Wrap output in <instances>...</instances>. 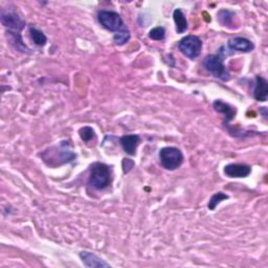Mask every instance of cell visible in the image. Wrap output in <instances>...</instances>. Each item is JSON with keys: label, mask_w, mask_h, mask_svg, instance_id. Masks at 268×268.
Segmentation results:
<instances>
[{"label": "cell", "mask_w": 268, "mask_h": 268, "mask_svg": "<svg viewBox=\"0 0 268 268\" xmlns=\"http://www.w3.org/2000/svg\"><path fill=\"white\" fill-rule=\"evenodd\" d=\"M173 19L175 22V27H176V32L178 34H183L188 30V21L185 16V14L180 10L176 9L173 12Z\"/></svg>", "instance_id": "obj_14"}, {"label": "cell", "mask_w": 268, "mask_h": 268, "mask_svg": "<svg viewBox=\"0 0 268 268\" xmlns=\"http://www.w3.org/2000/svg\"><path fill=\"white\" fill-rule=\"evenodd\" d=\"M253 96L259 102H266L268 96V83L266 79L261 76L256 77L255 89H253Z\"/></svg>", "instance_id": "obj_13"}, {"label": "cell", "mask_w": 268, "mask_h": 268, "mask_svg": "<svg viewBox=\"0 0 268 268\" xmlns=\"http://www.w3.org/2000/svg\"><path fill=\"white\" fill-rule=\"evenodd\" d=\"M111 169L103 163H94L90 167L89 185L95 190H104L111 182Z\"/></svg>", "instance_id": "obj_2"}, {"label": "cell", "mask_w": 268, "mask_h": 268, "mask_svg": "<svg viewBox=\"0 0 268 268\" xmlns=\"http://www.w3.org/2000/svg\"><path fill=\"white\" fill-rule=\"evenodd\" d=\"M218 20L223 26H230L233 24L234 19H235V13L229 10H221L218 13Z\"/></svg>", "instance_id": "obj_16"}, {"label": "cell", "mask_w": 268, "mask_h": 268, "mask_svg": "<svg viewBox=\"0 0 268 268\" xmlns=\"http://www.w3.org/2000/svg\"><path fill=\"white\" fill-rule=\"evenodd\" d=\"M134 167V162L129 159V158H125L123 160V169H124V173H128L131 169Z\"/></svg>", "instance_id": "obj_21"}, {"label": "cell", "mask_w": 268, "mask_h": 268, "mask_svg": "<svg viewBox=\"0 0 268 268\" xmlns=\"http://www.w3.org/2000/svg\"><path fill=\"white\" fill-rule=\"evenodd\" d=\"M202 66L217 79L222 81H229L231 79L229 70L223 64V59L218 55H207L202 61Z\"/></svg>", "instance_id": "obj_3"}, {"label": "cell", "mask_w": 268, "mask_h": 268, "mask_svg": "<svg viewBox=\"0 0 268 268\" xmlns=\"http://www.w3.org/2000/svg\"><path fill=\"white\" fill-rule=\"evenodd\" d=\"M97 20L105 30L115 34L121 31L125 26L122 17L114 11H100L97 13Z\"/></svg>", "instance_id": "obj_6"}, {"label": "cell", "mask_w": 268, "mask_h": 268, "mask_svg": "<svg viewBox=\"0 0 268 268\" xmlns=\"http://www.w3.org/2000/svg\"><path fill=\"white\" fill-rule=\"evenodd\" d=\"M129 39H130V32L128 30V27H127L126 25L123 27L121 31L116 33L114 36V42L117 45L126 44L127 42L129 41Z\"/></svg>", "instance_id": "obj_17"}, {"label": "cell", "mask_w": 268, "mask_h": 268, "mask_svg": "<svg viewBox=\"0 0 268 268\" xmlns=\"http://www.w3.org/2000/svg\"><path fill=\"white\" fill-rule=\"evenodd\" d=\"M159 160L167 170H176L183 163V154L176 147H165L159 151Z\"/></svg>", "instance_id": "obj_4"}, {"label": "cell", "mask_w": 268, "mask_h": 268, "mask_svg": "<svg viewBox=\"0 0 268 268\" xmlns=\"http://www.w3.org/2000/svg\"><path fill=\"white\" fill-rule=\"evenodd\" d=\"M179 50L191 60L198 58L202 50V41L199 37L189 35L182 38L178 43Z\"/></svg>", "instance_id": "obj_5"}, {"label": "cell", "mask_w": 268, "mask_h": 268, "mask_svg": "<svg viewBox=\"0 0 268 268\" xmlns=\"http://www.w3.org/2000/svg\"><path fill=\"white\" fill-rule=\"evenodd\" d=\"M228 46L232 50H237L241 52H250L255 48L252 42L244 37H235L229 40Z\"/></svg>", "instance_id": "obj_10"}, {"label": "cell", "mask_w": 268, "mask_h": 268, "mask_svg": "<svg viewBox=\"0 0 268 268\" xmlns=\"http://www.w3.org/2000/svg\"><path fill=\"white\" fill-rule=\"evenodd\" d=\"M0 20L4 26L9 29L8 32H12L15 34H20V32L24 29L25 21L18 15L15 11H7L3 10L0 14Z\"/></svg>", "instance_id": "obj_7"}, {"label": "cell", "mask_w": 268, "mask_h": 268, "mask_svg": "<svg viewBox=\"0 0 268 268\" xmlns=\"http://www.w3.org/2000/svg\"><path fill=\"white\" fill-rule=\"evenodd\" d=\"M30 34H31V37L34 41V43L38 46H44L46 44L47 42V38L46 36L43 34V32L39 31L38 29H36V27H33V26H30Z\"/></svg>", "instance_id": "obj_15"}, {"label": "cell", "mask_w": 268, "mask_h": 268, "mask_svg": "<svg viewBox=\"0 0 268 268\" xmlns=\"http://www.w3.org/2000/svg\"><path fill=\"white\" fill-rule=\"evenodd\" d=\"M79 135L83 142L88 143L94 137L95 133L90 126H85V127H82V128L79 130Z\"/></svg>", "instance_id": "obj_19"}, {"label": "cell", "mask_w": 268, "mask_h": 268, "mask_svg": "<svg viewBox=\"0 0 268 268\" xmlns=\"http://www.w3.org/2000/svg\"><path fill=\"white\" fill-rule=\"evenodd\" d=\"M229 199V196L222 192H218L210 197V199L207 203V207L210 210H214L219 203H221L223 200Z\"/></svg>", "instance_id": "obj_18"}, {"label": "cell", "mask_w": 268, "mask_h": 268, "mask_svg": "<svg viewBox=\"0 0 268 268\" xmlns=\"http://www.w3.org/2000/svg\"><path fill=\"white\" fill-rule=\"evenodd\" d=\"M149 37L155 41H162L166 38V30L163 26H156L149 32Z\"/></svg>", "instance_id": "obj_20"}, {"label": "cell", "mask_w": 268, "mask_h": 268, "mask_svg": "<svg viewBox=\"0 0 268 268\" xmlns=\"http://www.w3.org/2000/svg\"><path fill=\"white\" fill-rule=\"evenodd\" d=\"M140 137L137 134H127L120 138V144L124 151L129 155H135L136 149L140 144Z\"/></svg>", "instance_id": "obj_9"}, {"label": "cell", "mask_w": 268, "mask_h": 268, "mask_svg": "<svg viewBox=\"0 0 268 268\" xmlns=\"http://www.w3.org/2000/svg\"><path fill=\"white\" fill-rule=\"evenodd\" d=\"M40 156L47 166L56 168L73 162L77 155L68 148V142H61L60 145L50 147L42 152Z\"/></svg>", "instance_id": "obj_1"}, {"label": "cell", "mask_w": 268, "mask_h": 268, "mask_svg": "<svg viewBox=\"0 0 268 268\" xmlns=\"http://www.w3.org/2000/svg\"><path fill=\"white\" fill-rule=\"evenodd\" d=\"M250 173L251 168L245 164H230L224 167V174L230 178H244Z\"/></svg>", "instance_id": "obj_8"}, {"label": "cell", "mask_w": 268, "mask_h": 268, "mask_svg": "<svg viewBox=\"0 0 268 268\" xmlns=\"http://www.w3.org/2000/svg\"><path fill=\"white\" fill-rule=\"evenodd\" d=\"M214 109L219 112V114L224 116V125L225 126H229L230 122L234 120L235 116H236V108H233L231 105L224 103L221 100H216L213 104Z\"/></svg>", "instance_id": "obj_11"}, {"label": "cell", "mask_w": 268, "mask_h": 268, "mask_svg": "<svg viewBox=\"0 0 268 268\" xmlns=\"http://www.w3.org/2000/svg\"><path fill=\"white\" fill-rule=\"evenodd\" d=\"M80 259L82 260L83 264L86 267H110V265L105 262L100 257L89 251H81L79 253Z\"/></svg>", "instance_id": "obj_12"}]
</instances>
